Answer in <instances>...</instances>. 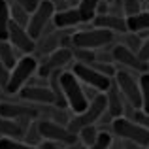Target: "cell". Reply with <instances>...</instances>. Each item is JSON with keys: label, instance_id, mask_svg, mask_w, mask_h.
Instances as JSON below:
<instances>
[{"label": "cell", "instance_id": "cell-1", "mask_svg": "<svg viewBox=\"0 0 149 149\" xmlns=\"http://www.w3.org/2000/svg\"><path fill=\"white\" fill-rule=\"evenodd\" d=\"M61 87H62V95H64L66 104H68V109L72 111V115L83 113L89 108V100L85 96L83 85H81V81L72 72L61 74Z\"/></svg>", "mask_w": 149, "mask_h": 149}, {"label": "cell", "instance_id": "cell-2", "mask_svg": "<svg viewBox=\"0 0 149 149\" xmlns=\"http://www.w3.org/2000/svg\"><path fill=\"white\" fill-rule=\"evenodd\" d=\"M106 111H108V102H106V95L104 93H100L96 98H93L89 102V108L85 109L83 113H77V115H72V119H70L68 123V130L72 132V134L77 136V132L81 130V128L85 127H93V125H96L102 117L106 115Z\"/></svg>", "mask_w": 149, "mask_h": 149}, {"label": "cell", "instance_id": "cell-3", "mask_svg": "<svg viewBox=\"0 0 149 149\" xmlns=\"http://www.w3.org/2000/svg\"><path fill=\"white\" fill-rule=\"evenodd\" d=\"M38 61L36 57L32 55H25L17 61V64L13 66L11 70V76H10V83L6 87V93L8 95H19L21 89L25 87L26 83H30V77L38 72Z\"/></svg>", "mask_w": 149, "mask_h": 149}, {"label": "cell", "instance_id": "cell-4", "mask_svg": "<svg viewBox=\"0 0 149 149\" xmlns=\"http://www.w3.org/2000/svg\"><path fill=\"white\" fill-rule=\"evenodd\" d=\"M113 38H115V34L106 30V29H96V26H93V29H81V30L72 34V47L95 51V49L109 45L113 42Z\"/></svg>", "mask_w": 149, "mask_h": 149}, {"label": "cell", "instance_id": "cell-5", "mask_svg": "<svg viewBox=\"0 0 149 149\" xmlns=\"http://www.w3.org/2000/svg\"><path fill=\"white\" fill-rule=\"evenodd\" d=\"M111 132L121 142H132V143H138L142 147H149V130L143 128L142 125L134 123L132 119H127V117L113 119Z\"/></svg>", "mask_w": 149, "mask_h": 149}, {"label": "cell", "instance_id": "cell-6", "mask_svg": "<svg viewBox=\"0 0 149 149\" xmlns=\"http://www.w3.org/2000/svg\"><path fill=\"white\" fill-rule=\"evenodd\" d=\"M57 11L53 0H40L38 8L30 13V21H29V26H26V32L30 34L32 40H40L42 34L47 30L49 25H53V15Z\"/></svg>", "mask_w": 149, "mask_h": 149}, {"label": "cell", "instance_id": "cell-7", "mask_svg": "<svg viewBox=\"0 0 149 149\" xmlns=\"http://www.w3.org/2000/svg\"><path fill=\"white\" fill-rule=\"evenodd\" d=\"M113 81L117 83L121 95H123L125 102L134 109H142V91H140V76L136 77L132 72L127 70H119L113 77Z\"/></svg>", "mask_w": 149, "mask_h": 149}, {"label": "cell", "instance_id": "cell-8", "mask_svg": "<svg viewBox=\"0 0 149 149\" xmlns=\"http://www.w3.org/2000/svg\"><path fill=\"white\" fill-rule=\"evenodd\" d=\"M70 72L81 81L83 87H91V89H95V91H98V93H106L109 87H111V83H113V79H109V77H106L104 74L96 72L91 64L76 62Z\"/></svg>", "mask_w": 149, "mask_h": 149}, {"label": "cell", "instance_id": "cell-9", "mask_svg": "<svg viewBox=\"0 0 149 149\" xmlns=\"http://www.w3.org/2000/svg\"><path fill=\"white\" fill-rule=\"evenodd\" d=\"M38 128L42 138L49 142H58L62 146H72L74 142H77V136L72 134L68 127L62 123H55L51 119H38Z\"/></svg>", "mask_w": 149, "mask_h": 149}, {"label": "cell", "instance_id": "cell-10", "mask_svg": "<svg viewBox=\"0 0 149 149\" xmlns=\"http://www.w3.org/2000/svg\"><path fill=\"white\" fill-rule=\"evenodd\" d=\"M19 98L23 102H29L34 106H55L57 98H55L53 91L49 85H38V83H26L19 93Z\"/></svg>", "mask_w": 149, "mask_h": 149}, {"label": "cell", "instance_id": "cell-11", "mask_svg": "<svg viewBox=\"0 0 149 149\" xmlns=\"http://www.w3.org/2000/svg\"><path fill=\"white\" fill-rule=\"evenodd\" d=\"M40 108L42 106H34V104H13V102H0V115L8 117L13 121H38L40 115Z\"/></svg>", "mask_w": 149, "mask_h": 149}, {"label": "cell", "instance_id": "cell-12", "mask_svg": "<svg viewBox=\"0 0 149 149\" xmlns=\"http://www.w3.org/2000/svg\"><path fill=\"white\" fill-rule=\"evenodd\" d=\"M111 55H113V61L119 62L123 68L121 70H127V72H138L140 76L142 74L149 72V64L147 62H143L142 58L138 57V53H134V51L127 49L125 45H115V47L111 49Z\"/></svg>", "mask_w": 149, "mask_h": 149}, {"label": "cell", "instance_id": "cell-13", "mask_svg": "<svg viewBox=\"0 0 149 149\" xmlns=\"http://www.w3.org/2000/svg\"><path fill=\"white\" fill-rule=\"evenodd\" d=\"M74 61V53L70 47H61L57 51H53L51 55L45 57V61L42 62L40 66H38V74H40L44 79H47L53 72H57V70H62L66 64H70V62Z\"/></svg>", "mask_w": 149, "mask_h": 149}, {"label": "cell", "instance_id": "cell-14", "mask_svg": "<svg viewBox=\"0 0 149 149\" xmlns=\"http://www.w3.org/2000/svg\"><path fill=\"white\" fill-rule=\"evenodd\" d=\"M8 42H10L17 51H21V53H25V55H30V53L36 51V40L30 38V34L26 32L25 26L17 25V23H13V21H11V25H10Z\"/></svg>", "mask_w": 149, "mask_h": 149}, {"label": "cell", "instance_id": "cell-15", "mask_svg": "<svg viewBox=\"0 0 149 149\" xmlns=\"http://www.w3.org/2000/svg\"><path fill=\"white\" fill-rule=\"evenodd\" d=\"M106 95V102H108V115L111 119H119V117H125V108H127V102H125L123 95H121L117 83L113 81L111 87L104 93Z\"/></svg>", "mask_w": 149, "mask_h": 149}, {"label": "cell", "instance_id": "cell-16", "mask_svg": "<svg viewBox=\"0 0 149 149\" xmlns=\"http://www.w3.org/2000/svg\"><path fill=\"white\" fill-rule=\"evenodd\" d=\"M93 26L96 29H106L109 32H119V34H125L128 32L127 29V17H121L117 13H104V15H96V19L93 21Z\"/></svg>", "mask_w": 149, "mask_h": 149}, {"label": "cell", "instance_id": "cell-17", "mask_svg": "<svg viewBox=\"0 0 149 149\" xmlns=\"http://www.w3.org/2000/svg\"><path fill=\"white\" fill-rule=\"evenodd\" d=\"M53 25L57 30H64V29H72V26L83 25V23H81V15L77 11V8H62V10L55 11Z\"/></svg>", "mask_w": 149, "mask_h": 149}, {"label": "cell", "instance_id": "cell-18", "mask_svg": "<svg viewBox=\"0 0 149 149\" xmlns=\"http://www.w3.org/2000/svg\"><path fill=\"white\" fill-rule=\"evenodd\" d=\"M32 121H13L8 117L0 115V138H13V140H23L25 130Z\"/></svg>", "mask_w": 149, "mask_h": 149}, {"label": "cell", "instance_id": "cell-19", "mask_svg": "<svg viewBox=\"0 0 149 149\" xmlns=\"http://www.w3.org/2000/svg\"><path fill=\"white\" fill-rule=\"evenodd\" d=\"M127 29L132 34H149V10H142L140 13L127 17Z\"/></svg>", "mask_w": 149, "mask_h": 149}, {"label": "cell", "instance_id": "cell-20", "mask_svg": "<svg viewBox=\"0 0 149 149\" xmlns=\"http://www.w3.org/2000/svg\"><path fill=\"white\" fill-rule=\"evenodd\" d=\"M104 0H79L77 4V11L81 15V23L87 25V23H93L98 15V8Z\"/></svg>", "mask_w": 149, "mask_h": 149}, {"label": "cell", "instance_id": "cell-21", "mask_svg": "<svg viewBox=\"0 0 149 149\" xmlns=\"http://www.w3.org/2000/svg\"><path fill=\"white\" fill-rule=\"evenodd\" d=\"M17 49L10 44L8 40H0V62L4 66H8L10 70H13V66L17 64Z\"/></svg>", "mask_w": 149, "mask_h": 149}, {"label": "cell", "instance_id": "cell-22", "mask_svg": "<svg viewBox=\"0 0 149 149\" xmlns=\"http://www.w3.org/2000/svg\"><path fill=\"white\" fill-rule=\"evenodd\" d=\"M11 25V13H10V2L0 0V40H8Z\"/></svg>", "mask_w": 149, "mask_h": 149}, {"label": "cell", "instance_id": "cell-23", "mask_svg": "<svg viewBox=\"0 0 149 149\" xmlns=\"http://www.w3.org/2000/svg\"><path fill=\"white\" fill-rule=\"evenodd\" d=\"M10 2V13H11V21L13 23H17V25H21V26H29V21H30V13L25 10V8H21L19 4H15V2H11V0H8Z\"/></svg>", "mask_w": 149, "mask_h": 149}, {"label": "cell", "instance_id": "cell-24", "mask_svg": "<svg viewBox=\"0 0 149 149\" xmlns=\"http://www.w3.org/2000/svg\"><path fill=\"white\" fill-rule=\"evenodd\" d=\"M23 142L32 146V147H38L44 142V138H42V134H40V128H38V121H32V123L29 125V128L25 130V136H23Z\"/></svg>", "mask_w": 149, "mask_h": 149}, {"label": "cell", "instance_id": "cell-25", "mask_svg": "<svg viewBox=\"0 0 149 149\" xmlns=\"http://www.w3.org/2000/svg\"><path fill=\"white\" fill-rule=\"evenodd\" d=\"M100 132H102V130L96 127V125H93V127H85V128H81V130L77 132V140H79L81 143H85L87 147H91L93 143L98 140Z\"/></svg>", "mask_w": 149, "mask_h": 149}, {"label": "cell", "instance_id": "cell-26", "mask_svg": "<svg viewBox=\"0 0 149 149\" xmlns=\"http://www.w3.org/2000/svg\"><path fill=\"white\" fill-rule=\"evenodd\" d=\"M125 117H127V119H132L134 123L142 125L143 128L149 130V113L142 111V109H134V108H130V106L127 104V108H125Z\"/></svg>", "mask_w": 149, "mask_h": 149}, {"label": "cell", "instance_id": "cell-27", "mask_svg": "<svg viewBox=\"0 0 149 149\" xmlns=\"http://www.w3.org/2000/svg\"><path fill=\"white\" fill-rule=\"evenodd\" d=\"M140 91H142V111L149 113V72L140 76Z\"/></svg>", "mask_w": 149, "mask_h": 149}, {"label": "cell", "instance_id": "cell-28", "mask_svg": "<svg viewBox=\"0 0 149 149\" xmlns=\"http://www.w3.org/2000/svg\"><path fill=\"white\" fill-rule=\"evenodd\" d=\"M142 44H143V40L138 36V34H132V32H125L123 34V44H121V45H125L127 49L138 53L140 47H142Z\"/></svg>", "mask_w": 149, "mask_h": 149}, {"label": "cell", "instance_id": "cell-29", "mask_svg": "<svg viewBox=\"0 0 149 149\" xmlns=\"http://www.w3.org/2000/svg\"><path fill=\"white\" fill-rule=\"evenodd\" d=\"M72 53H74V58L81 64H93L96 61V53L95 51H89V49H77V47H72Z\"/></svg>", "mask_w": 149, "mask_h": 149}, {"label": "cell", "instance_id": "cell-30", "mask_svg": "<svg viewBox=\"0 0 149 149\" xmlns=\"http://www.w3.org/2000/svg\"><path fill=\"white\" fill-rule=\"evenodd\" d=\"M121 10L127 17H132L142 11V2L140 0H121Z\"/></svg>", "mask_w": 149, "mask_h": 149}, {"label": "cell", "instance_id": "cell-31", "mask_svg": "<svg viewBox=\"0 0 149 149\" xmlns=\"http://www.w3.org/2000/svg\"><path fill=\"white\" fill-rule=\"evenodd\" d=\"M93 68L96 70V72H100V74H104L106 77H109V79H113L115 77V74H117V68L111 64V62H102V61H95L93 62Z\"/></svg>", "mask_w": 149, "mask_h": 149}, {"label": "cell", "instance_id": "cell-32", "mask_svg": "<svg viewBox=\"0 0 149 149\" xmlns=\"http://www.w3.org/2000/svg\"><path fill=\"white\" fill-rule=\"evenodd\" d=\"M0 149H38L32 147L29 143H25L23 140H13V138H0Z\"/></svg>", "mask_w": 149, "mask_h": 149}, {"label": "cell", "instance_id": "cell-33", "mask_svg": "<svg viewBox=\"0 0 149 149\" xmlns=\"http://www.w3.org/2000/svg\"><path fill=\"white\" fill-rule=\"evenodd\" d=\"M111 142H113L111 134H109L108 130H102L100 136H98V140H96L89 149H109V147H111Z\"/></svg>", "mask_w": 149, "mask_h": 149}, {"label": "cell", "instance_id": "cell-34", "mask_svg": "<svg viewBox=\"0 0 149 149\" xmlns=\"http://www.w3.org/2000/svg\"><path fill=\"white\" fill-rule=\"evenodd\" d=\"M10 76H11V70L0 62V89H4V91H6L8 83H10Z\"/></svg>", "mask_w": 149, "mask_h": 149}, {"label": "cell", "instance_id": "cell-35", "mask_svg": "<svg viewBox=\"0 0 149 149\" xmlns=\"http://www.w3.org/2000/svg\"><path fill=\"white\" fill-rule=\"evenodd\" d=\"M11 2H15V4H19L21 8H25L29 13H32L34 10L38 8V4H40V0H11Z\"/></svg>", "mask_w": 149, "mask_h": 149}, {"label": "cell", "instance_id": "cell-36", "mask_svg": "<svg viewBox=\"0 0 149 149\" xmlns=\"http://www.w3.org/2000/svg\"><path fill=\"white\" fill-rule=\"evenodd\" d=\"M138 57L142 58L143 62H147V64H149V38L143 40L142 47H140V51H138Z\"/></svg>", "mask_w": 149, "mask_h": 149}, {"label": "cell", "instance_id": "cell-37", "mask_svg": "<svg viewBox=\"0 0 149 149\" xmlns=\"http://www.w3.org/2000/svg\"><path fill=\"white\" fill-rule=\"evenodd\" d=\"M38 149H66V146H62V143H58V142H49V140H44V142L38 146Z\"/></svg>", "mask_w": 149, "mask_h": 149}, {"label": "cell", "instance_id": "cell-38", "mask_svg": "<svg viewBox=\"0 0 149 149\" xmlns=\"http://www.w3.org/2000/svg\"><path fill=\"white\" fill-rule=\"evenodd\" d=\"M123 147L125 149H149V147H142L138 143H132V142H123Z\"/></svg>", "mask_w": 149, "mask_h": 149}, {"label": "cell", "instance_id": "cell-39", "mask_svg": "<svg viewBox=\"0 0 149 149\" xmlns=\"http://www.w3.org/2000/svg\"><path fill=\"white\" fill-rule=\"evenodd\" d=\"M66 149H89V147L85 146V143H81L79 140H77V142H74L72 146H66Z\"/></svg>", "mask_w": 149, "mask_h": 149}, {"label": "cell", "instance_id": "cell-40", "mask_svg": "<svg viewBox=\"0 0 149 149\" xmlns=\"http://www.w3.org/2000/svg\"><path fill=\"white\" fill-rule=\"evenodd\" d=\"M147 10H149V0H147Z\"/></svg>", "mask_w": 149, "mask_h": 149}, {"label": "cell", "instance_id": "cell-41", "mask_svg": "<svg viewBox=\"0 0 149 149\" xmlns=\"http://www.w3.org/2000/svg\"><path fill=\"white\" fill-rule=\"evenodd\" d=\"M140 2H143V0H140Z\"/></svg>", "mask_w": 149, "mask_h": 149}]
</instances>
